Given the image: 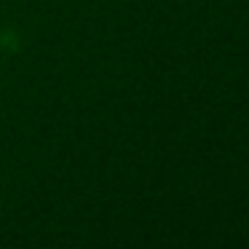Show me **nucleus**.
Here are the masks:
<instances>
[]
</instances>
